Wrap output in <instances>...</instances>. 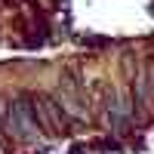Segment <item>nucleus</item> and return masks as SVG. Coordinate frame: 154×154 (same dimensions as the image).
I'll list each match as a JSON object with an SVG mask.
<instances>
[{
	"instance_id": "f03ea898",
	"label": "nucleus",
	"mask_w": 154,
	"mask_h": 154,
	"mask_svg": "<svg viewBox=\"0 0 154 154\" xmlns=\"http://www.w3.org/2000/svg\"><path fill=\"white\" fill-rule=\"evenodd\" d=\"M37 108H40V126L43 130H56V133H65L71 126V114L65 108V102L56 99V96H40L37 99Z\"/></svg>"
},
{
	"instance_id": "20e7f679",
	"label": "nucleus",
	"mask_w": 154,
	"mask_h": 154,
	"mask_svg": "<svg viewBox=\"0 0 154 154\" xmlns=\"http://www.w3.org/2000/svg\"><path fill=\"white\" fill-rule=\"evenodd\" d=\"M133 96H136V105H139V108H148V105H151V96H154V83H151V74H148V71H139V74H136V86H133Z\"/></svg>"
},
{
	"instance_id": "7ed1b4c3",
	"label": "nucleus",
	"mask_w": 154,
	"mask_h": 154,
	"mask_svg": "<svg viewBox=\"0 0 154 154\" xmlns=\"http://www.w3.org/2000/svg\"><path fill=\"white\" fill-rule=\"evenodd\" d=\"M108 114H111L114 130L123 133L126 130V120H130V102L120 96V89H111V96H108Z\"/></svg>"
},
{
	"instance_id": "f257e3e1",
	"label": "nucleus",
	"mask_w": 154,
	"mask_h": 154,
	"mask_svg": "<svg viewBox=\"0 0 154 154\" xmlns=\"http://www.w3.org/2000/svg\"><path fill=\"white\" fill-rule=\"evenodd\" d=\"M3 114H6V117H3L6 133L22 139V142H34V139L43 133V126H40V108H37V102L28 99V96H19V99L6 102Z\"/></svg>"
}]
</instances>
